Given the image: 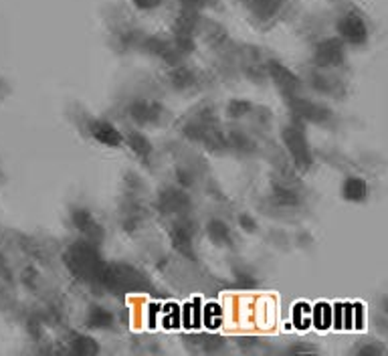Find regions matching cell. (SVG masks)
<instances>
[{"label": "cell", "instance_id": "obj_1", "mask_svg": "<svg viewBox=\"0 0 388 356\" xmlns=\"http://www.w3.org/2000/svg\"><path fill=\"white\" fill-rule=\"evenodd\" d=\"M95 136L99 138V140H107V142H118V134H116V130L114 128H109V126H105V124H99V126H95Z\"/></svg>", "mask_w": 388, "mask_h": 356}, {"label": "cell", "instance_id": "obj_2", "mask_svg": "<svg viewBox=\"0 0 388 356\" xmlns=\"http://www.w3.org/2000/svg\"><path fill=\"white\" fill-rule=\"evenodd\" d=\"M346 194L350 196V199H360V196L364 194V184H362L360 180H356V178H352L348 182V186H346Z\"/></svg>", "mask_w": 388, "mask_h": 356}]
</instances>
